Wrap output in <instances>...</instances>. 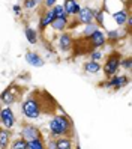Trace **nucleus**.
Masks as SVG:
<instances>
[{"mask_svg":"<svg viewBox=\"0 0 132 149\" xmlns=\"http://www.w3.org/2000/svg\"><path fill=\"white\" fill-rule=\"evenodd\" d=\"M114 21H116L119 26H123L126 23V20H128V12H126V9H120V11H117V12H114Z\"/></svg>","mask_w":132,"mask_h":149,"instance_id":"obj_18","label":"nucleus"},{"mask_svg":"<svg viewBox=\"0 0 132 149\" xmlns=\"http://www.w3.org/2000/svg\"><path fill=\"white\" fill-rule=\"evenodd\" d=\"M93 18H96V21H98V24L101 26V27H104V11H96Z\"/></svg>","mask_w":132,"mask_h":149,"instance_id":"obj_26","label":"nucleus"},{"mask_svg":"<svg viewBox=\"0 0 132 149\" xmlns=\"http://www.w3.org/2000/svg\"><path fill=\"white\" fill-rule=\"evenodd\" d=\"M9 139H11V131L8 128H0V149H5L9 146Z\"/></svg>","mask_w":132,"mask_h":149,"instance_id":"obj_16","label":"nucleus"},{"mask_svg":"<svg viewBox=\"0 0 132 149\" xmlns=\"http://www.w3.org/2000/svg\"><path fill=\"white\" fill-rule=\"evenodd\" d=\"M53 12H54V17H65L66 15V12H65V9H63V6H62V5H54Z\"/></svg>","mask_w":132,"mask_h":149,"instance_id":"obj_25","label":"nucleus"},{"mask_svg":"<svg viewBox=\"0 0 132 149\" xmlns=\"http://www.w3.org/2000/svg\"><path fill=\"white\" fill-rule=\"evenodd\" d=\"M84 71L89 72V74H96L101 71V65L98 60H90V62H86L84 63Z\"/></svg>","mask_w":132,"mask_h":149,"instance_id":"obj_17","label":"nucleus"},{"mask_svg":"<svg viewBox=\"0 0 132 149\" xmlns=\"http://www.w3.org/2000/svg\"><path fill=\"white\" fill-rule=\"evenodd\" d=\"M26 62H27L29 65H32V66H36V68H41V66H44V59L38 54V53H33V51H29V53H26Z\"/></svg>","mask_w":132,"mask_h":149,"instance_id":"obj_11","label":"nucleus"},{"mask_svg":"<svg viewBox=\"0 0 132 149\" xmlns=\"http://www.w3.org/2000/svg\"><path fill=\"white\" fill-rule=\"evenodd\" d=\"M72 148V139L71 137H57L56 140V149H71Z\"/></svg>","mask_w":132,"mask_h":149,"instance_id":"obj_15","label":"nucleus"},{"mask_svg":"<svg viewBox=\"0 0 132 149\" xmlns=\"http://www.w3.org/2000/svg\"><path fill=\"white\" fill-rule=\"evenodd\" d=\"M89 41H90V44L93 45V48H98V47H102L105 42H107V39H105V35L99 30V29H96L93 33H90L89 36Z\"/></svg>","mask_w":132,"mask_h":149,"instance_id":"obj_8","label":"nucleus"},{"mask_svg":"<svg viewBox=\"0 0 132 149\" xmlns=\"http://www.w3.org/2000/svg\"><path fill=\"white\" fill-rule=\"evenodd\" d=\"M107 36H108V41L114 42V41H117V39L122 38V32H119V30H110Z\"/></svg>","mask_w":132,"mask_h":149,"instance_id":"obj_23","label":"nucleus"},{"mask_svg":"<svg viewBox=\"0 0 132 149\" xmlns=\"http://www.w3.org/2000/svg\"><path fill=\"white\" fill-rule=\"evenodd\" d=\"M44 142L41 140V137H36V139H32V140H27V149H44Z\"/></svg>","mask_w":132,"mask_h":149,"instance_id":"obj_20","label":"nucleus"},{"mask_svg":"<svg viewBox=\"0 0 132 149\" xmlns=\"http://www.w3.org/2000/svg\"><path fill=\"white\" fill-rule=\"evenodd\" d=\"M120 65L125 68V69H128V71H129V69L132 68V59L128 57V59H125V60H120Z\"/></svg>","mask_w":132,"mask_h":149,"instance_id":"obj_27","label":"nucleus"},{"mask_svg":"<svg viewBox=\"0 0 132 149\" xmlns=\"http://www.w3.org/2000/svg\"><path fill=\"white\" fill-rule=\"evenodd\" d=\"M0 122H2V125L8 130H11L15 125V115L11 110V107H5V109L0 110Z\"/></svg>","mask_w":132,"mask_h":149,"instance_id":"obj_5","label":"nucleus"},{"mask_svg":"<svg viewBox=\"0 0 132 149\" xmlns=\"http://www.w3.org/2000/svg\"><path fill=\"white\" fill-rule=\"evenodd\" d=\"M12 9H14V12H15L17 15H20V12H21V8H20L18 5H14V8H12Z\"/></svg>","mask_w":132,"mask_h":149,"instance_id":"obj_30","label":"nucleus"},{"mask_svg":"<svg viewBox=\"0 0 132 149\" xmlns=\"http://www.w3.org/2000/svg\"><path fill=\"white\" fill-rule=\"evenodd\" d=\"M96 29H98V24H95V23H89V24H86L84 36H89V35H90V33H93Z\"/></svg>","mask_w":132,"mask_h":149,"instance_id":"obj_24","label":"nucleus"},{"mask_svg":"<svg viewBox=\"0 0 132 149\" xmlns=\"http://www.w3.org/2000/svg\"><path fill=\"white\" fill-rule=\"evenodd\" d=\"M12 149H27V140L26 139H18L11 145Z\"/></svg>","mask_w":132,"mask_h":149,"instance_id":"obj_22","label":"nucleus"},{"mask_svg":"<svg viewBox=\"0 0 132 149\" xmlns=\"http://www.w3.org/2000/svg\"><path fill=\"white\" fill-rule=\"evenodd\" d=\"M24 33H26V39H27L30 44H36L38 42V32L32 29V27H26L24 29Z\"/></svg>","mask_w":132,"mask_h":149,"instance_id":"obj_19","label":"nucleus"},{"mask_svg":"<svg viewBox=\"0 0 132 149\" xmlns=\"http://www.w3.org/2000/svg\"><path fill=\"white\" fill-rule=\"evenodd\" d=\"M72 44H74V39L69 33L63 32L59 36V48L63 51V53H68V51L72 50Z\"/></svg>","mask_w":132,"mask_h":149,"instance_id":"obj_7","label":"nucleus"},{"mask_svg":"<svg viewBox=\"0 0 132 149\" xmlns=\"http://www.w3.org/2000/svg\"><path fill=\"white\" fill-rule=\"evenodd\" d=\"M59 109L57 101L45 89H35L21 104V111L26 118L36 119L44 115H54Z\"/></svg>","mask_w":132,"mask_h":149,"instance_id":"obj_1","label":"nucleus"},{"mask_svg":"<svg viewBox=\"0 0 132 149\" xmlns=\"http://www.w3.org/2000/svg\"><path fill=\"white\" fill-rule=\"evenodd\" d=\"M63 9H65L66 15H77L81 8H80V5L77 3V0H65Z\"/></svg>","mask_w":132,"mask_h":149,"instance_id":"obj_13","label":"nucleus"},{"mask_svg":"<svg viewBox=\"0 0 132 149\" xmlns=\"http://www.w3.org/2000/svg\"><path fill=\"white\" fill-rule=\"evenodd\" d=\"M21 93H23V89L18 84H11L9 87H6L2 92V95H0V102L6 104V106H11V104L17 102L21 98Z\"/></svg>","mask_w":132,"mask_h":149,"instance_id":"obj_3","label":"nucleus"},{"mask_svg":"<svg viewBox=\"0 0 132 149\" xmlns=\"http://www.w3.org/2000/svg\"><path fill=\"white\" fill-rule=\"evenodd\" d=\"M120 60H122V56L119 53H113L108 56L107 59V62H105L104 65V74L107 75L108 78L113 77V75H116V72L119 71V66H120Z\"/></svg>","mask_w":132,"mask_h":149,"instance_id":"obj_4","label":"nucleus"},{"mask_svg":"<svg viewBox=\"0 0 132 149\" xmlns=\"http://www.w3.org/2000/svg\"><path fill=\"white\" fill-rule=\"evenodd\" d=\"M78 23L81 24H89L93 21V15H95V11L90 9V8H83V9L78 11Z\"/></svg>","mask_w":132,"mask_h":149,"instance_id":"obj_9","label":"nucleus"},{"mask_svg":"<svg viewBox=\"0 0 132 149\" xmlns=\"http://www.w3.org/2000/svg\"><path fill=\"white\" fill-rule=\"evenodd\" d=\"M53 20H54V12H53V9H50V11H47L45 14L41 17V21H39V30H44V29L47 27V26H50Z\"/></svg>","mask_w":132,"mask_h":149,"instance_id":"obj_14","label":"nucleus"},{"mask_svg":"<svg viewBox=\"0 0 132 149\" xmlns=\"http://www.w3.org/2000/svg\"><path fill=\"white\" fill-rule=\"evenodd\" d=\"M56 2H57V0H44V3H45V6H47V8L54 6V5H56Z\"/></svg>","mask_w":132,"mask_h":149,"instance_id":"obj_29","label":"nucleus"},{"mask_svg":"<svg viewBox=\"0 0 132 149\" xmlns=\"http://www.w3.org/2000/svg\"><path fill=\"white\" fill-rule=\"evenodd\" d=\"M0 110H2V106H0Z\"/></svg>","mask_w":132,"mask_h":149,"instance_id":"obj_32","label":"nucleus"},{"mask_svg":"<svg viewBox=\"0 0 132 149\" xmlns=\"http://www.w3.org/2000/svg\"><path fill=\"white\" fill-rule=\"evenodd\" d=\"M42 2H44V0H24V9L32 11V9H35L36 6H39Z\"/></svg>","mask_w":132,"mask_h":149,"instance_id":"obj_21","label":"nucleus"},{"mask_svg":"<svg viewBox=\"0 0 132 149\" xmlns=\"http://www.w3.org/2000/svg\"><path fill=\"white\" fill-rule=\"evenodd\" d=\"M68 24H69L68 15H65V17H54V20L51 21L50 26H51L54 30H57V32H63V30L68 27Z\"/></svg>","mask_w":132,"mask_h":149,"instance_id":"obj_12","label":"nucleus"},{"mask_svg":"<svg viewBox=\"0 0 132 149\" xmlns=\"http://www.w3.org/2000/svg\"><path fill=\"white\" fill-rule=\"evenodd\" d=\"M129 83V78L126 75H122V77H116V75H113L108 81H105L101 84V87H114L116 91L122 89L123 86H126Z\"/></svg>","mask_w":132,"mask_h":149,"instance_id":"obj_6","label":"nucleus"},{"mask_svg":"<svg viewBox=\"0 0 132 149\" xmlns=\"http://www.w3.org/2000/svg\"><path fill=\"white\" fill-rule=\"evenodd\" d=\"M102 57V53H101V51H98V50H93V51H90V59L92 60H99Z\"/></svg>","mask_w":132,"mask_h":149,"instance_id":"obj_28","label":"nucleus"},{"mask_svg":"<svg viewBox=\"0 0 132 149\" xmlns=\"http://www.w3.org/2000/svg\"><path fill=\"white\" fill-rule=\"evenodd\" d=\"M21 134H23V139L32 140V139L41 137V131H39L38 127H35V125H24V127H23V131H21Z\"/></svg>","mask_w":132,"mask_h":149,"instance_id":"obj_10","label":"nucleus"},{"mask_svg":"<svg viewBox=\"0 0 132 149\" xmlns=\"http://www.w3.org/2000/svg\"><path fill=\"white\" fill-rule=\"evenodd\" d=\"M72 120L66 115H57L53 116L50 120V134L51 137H63L72 134Z\"/></svg>","mask_w":132,"mask_h":149,"instance_id":"obj_2","label":"nucleus"},{"mask_svg":"<svg viewBox=\"0 0 132 149\" xmlns=\"http://www.w3.org/2000/svg\"><path fill=\"white\" fill-rule=\"evenodd\" d=\"M50 148H56V140H51L50 142Z\"/></svg>","mask_w":132,"mask_h":149,"instance_id":"obj_31","label":"nucleus"}]
</instances>
